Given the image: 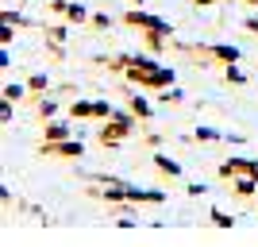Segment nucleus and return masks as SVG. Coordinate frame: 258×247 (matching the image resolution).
<instances>
[{
  "mask_svg": "<svg viewBox=\"0 0 258 247\" xmlns=\"http://www.w3.org/2000/svg\"><path fill=\"white\" fill-rule=\"evenodd\" d=\"M123 77H127L131 85L154 89V93H162V89L173 85V70L170 66H158L154 58H147V54H131V66L123 70Z\"/></svg>",
  "mask_w": 258,
  "mask_h": 247,
  "instance_id": "obj_1",
  "label": "nucleus"
},
{
  "mask_svg": "<svg viewBox=\"0 0 258 247\" xmlns=\"http://www.w3.org/2000/svg\"><path fill=\"white\" fill-rule=\"evenodd\" d=\"M135 120H139L135 112H116L112 120H104V128H97V143H100V147H108V151H116L119 143L135 131Z\"/></svg>",
  "mask_w": 258,
  "mask_h": 247,
  "instance_id": "obj_2",
  "label": "nucleus"
},
{
  "mask_svg": "<svg viewBox=\"0 0 258 247\" xmlns=\"http://www.w3.org/2000/svg\"><path fill=\"white\" fill-rule=\"evenodd\" d=\"M119 23H123V27H135V31H166V35H173V23H166L162 16H151V12H143V8H127L119 16Z\"/></svg>",
  "mask_w": 258,
  "mask_h": 247,
  "instance_id": "obj_3",
  "label": "nucleus"
},
{
  "mask_svg": "<svg viewBox=\"0 0 258 247\" xmlns=\"http://www.w3.org/2000/svg\"><path fill=\"white\" fill-rule=\"evenodd\" d=\"M39 155L43 159H85V147H81V139H58V143H39Z\"/></svg>",
  "mask_w": 258,
  "mask_h": 247,
  "instance_id": "obj_4",
  "label": "nucleus"
},
{
  "mask_svg": "<svg viewBox=\"0 0 258 247\" xmlns=\"http://www.w3.org/2000/svg\"><path fill=\"white\" fill-rule=\"evenodd\" d=\"M243 174L258 178V162L254 159H224L220 162V178H243Z\"/></svg>",
  "mask_w": 258,
  "mask_h": 247,
  "instance_id": "obj_5",
  "label": "nucleus"
},
{
  "mask_svg": "<svg viewBox=\"0 0 258 247\" xmlns=\"http://www.w3.org/2000/svg\"><path fill=\"white\" fill-rule=\"evenodd\" d=\"M231 193H235V201H254V193H258V178H250V174H243V178H231Z\"/></svg>",
  "mask_w": 258,
  "mask_h": 247,
  "instance_id": "obj_6",
  "label": "nucleus"
},
{
  "mask_svg": "<svg viewBox=\"0 0 258 247\" xmlns=\"http://www.w3.org/2000/svg\"><path fill=\"white\" fill-rule=\"evenodd\" d=\"M127 201L131 205H162V201H166V193H162V189H135V185H131Z\"/></svg>",
  "mask_w": 258,
  "mask_h": 247,
  "instance_id": "obj_7",
  "label": "nucleus"
},
{
  "mask_svg": "<svg viewBox=\"0 0 258 247\" xmlns=\"http://www.w3.org/2000/svg\"><path fill=\"white\" fill-rule=\"evenodd\" d=\"M170 39L173 35H166V31H143V46H147L151 54H162L166 46H170Z\"/></svg>",
  "mask_w": 258,
  "mask_h": 247,
  "instance_id": "obj_8",
  "label": "nucleus"
},
{
  "mask_svg": "<svg viewBox=\"0 0 258 247\" xmlns=\"http://www.w3.org/2000/svg\"><path fill=\"white\" fill-rule=\"evenodd\" d=\"M58 139H70V124L66 120H50L43 128V143H58Z\"/></svg>",
  "mask_w": 258,
  "mask_h": 247,
  "instance_id": "obj_9",
  "label": "nucleus"
},
{
  "mask_svg": "<svg viewBox=\"0 0 258 247\" xmlns=\"http://www.w3.org/2000/svg\"><path fill=\"white\" fill-rule=\"evenodd\" d=\"M154 159V170L162 174V178H177V174H181V162H173L170 155H151Z\"/></svg>",
  "mask_w": 258,
  "mask_h": 247,
  "instance_id": "obj_10",
  "label": "nucleus"
},
{
  "mask_svg": "<svg viewBox=\"0 0 258 247\" xmlns=\"http://www.w3.org/2000/svg\"><path fill=\"white\" fill-rule=\"evenodd\" d=\"M27 101H35V112H39V116H43V120H54V116H58V101H50V97H27Z\"/></svg>",
  "mask_w": 258,
  "mask_h": 247,
  "instance_id": "obj_11",
  "label": "nucleus"
},
{
  "mask_svg": "<svg viewBox=\"0 0 258 247\" xmlns=\"http://www.w3.org/2000/svg\"><path fill=\"white\" fill-rule=\"evenodd\" d=\"M127 108H131V112H135L139 120H151V105H147L139 93H131V97H127Z\"/></svg>",
  "mask_w": 258,
  "mask_h": 247,
  "instance_id": "obj_12",
  "label": "nucleus"
},
{
  "mask_svg": "<svg viewBox=\"0 0 258 247\" xmlns=\"http://www.w3.org/2000/svg\"><path fill=\"white\" fill-rule=\"evenodd\" d=\"M27 93H31V89L20 85V81H8V85H4V101H27Z\"/></svg>",
  "mask_w": 258,
  "mask_h": 247,
  "instance_id": "obj_13",
  "label": "nucleus"
},
{
  "mask_svg": "<svg viewBox=\"0 0 258 247\" xmlns=\"http://www.w3.org/2000/svg\"><path fill=\"white\" fill-rule=\"evenodd\" d=\"M70 116L74 120H93V101H74V105H70Z\"/></svg>",
  "mask_w": 258,
  "mask_h": 247,
  "instance_id": "obj_14",
  "label": "nucleus"
},
{
  "mask_svg": "<svg viewBox=\"0 0 258 247\" xmlns=\"http://www.w3.org/2000/svg\"><path fill=\"white\" fill-rule=\"evenodd\" d=\"M27 89L39 97V93H46V89H50V77H46V74H31V77H27Z\"/></svg>",
  "mask_w": 258,
  "mask_h": 247,
  "instance_id": "obj_15",
  "label": "nucleus"
},
{
  "mask_svg": "<svg viewBox=\"0 0 258 247\" xmlns=\"http://www.w3.org/2000/svg\"><path fill=\"white\" fill-rule=\"evenodd\" d=\"M66 20H70V23H89L85 4H70V8H66Z\"/></svg>",
  "mask_w": 258,
  "mask_h": 247,
  "instance_id": "obj_16",
  "label": "nucleus"
},
{
  "mask_svg": "<svg viewBox=\"0 0 258 247\" xmlns=\"http://www.w3.org/2000/svg\"><path fill=\"white\" fill-rule=\"evenodd\" d=\"M112 116H116V108L108 101H93V120H112Z\"/></svg>",
  "mask_w": 258,
  "mask_h": 247,
  "instance_id": "obj_17",
  "label": "nucleus"
},
{
  "mask_svg": "<svg viewBox=\"0 0 258 247\" xmlns=\"http://www.w3.org/2000/svg\"><path fill=\"white\" fill-rule=\"evenodd\" d=\"M89 27H93V31H108V27H112V16H108V12H97V16H89Z\"/></svg>",
  "mask_w": 258,
  "mask_h": 247,
  "instance_id": "obj_18",
  "label": "nucleus"
},
{
  "mask_svg": "<svg viewBox=\"0 0 258 247\" xmlns=\"http://www.w3.org/2000/svg\"><path fill=\"white\" fill-rule=\"evenodd\" d=\"M46 43H54V46L66 43V27L62 23H50V27H46Z\"/></svg>",
  "mask_w": 258,
  "mask_h": 247,
  "instance_id": "obj_19",
  "label": "nucleus"
},
{
  "mask_svg": "<svg viewBox=\"0 0 258 247\" xmlns=\"http://www.w3.org/2000/svg\"><path fill=\"white\" fill-rule=\"evenodd\" d=\"M158 101H162V105H181V101H185V93L170 85V89H162V97H158Z\"/></svg>",
  "mask_w": 258,
  "mask_h": 247,
  "instance_id": "obj_20",
  "label": "nucleus"
},
{
  "mask_svg": "<svg viewBox=\"0 0 258 247\" xmlns=\"http://www.w3.org/2000/svg\"><path fill=\"white\" fill-rule=\"evenodd\" d=\"M208 220H212L216 228H231V224H235V220H231V216H227L224 209H212V213H208Z\"/></svg>",
  "mask_w": 258,
  "mask_h": 247,
  "instance_id": "obj_21",
  "label": "nucleus"
},
{
  "mask_svg": "<svg viewBox=\"0 0 258 247\" xmlns=\"http://www.w3.org/2000/svg\"><path fill=\"white\" fill-rule=\"evenodd\" d=\"M224 77L231 81V85H247V74H243L239 66H227V70H224Z\"/></svg>",
  "mask_w": 258,
  "mask_h": 247,
  "instance_id": "obj_22",
  "label": "nucleus"
},
{
  "mask_svg": "<svg viewBox=\"0 0 258 247\" xmlns=\"http://www.w3.org/2000/svg\"><path fill=\"white\" fill-rule=\"evenodd\" d=\"M197 139H201V143H216V139H224V131H216V128H197Z\"/></svg>",
  "mask_w": 258,
  "mask_h": 247,
  "instance_id": "obj_23",
  "label": "nucleus"
},
{
  "mask_svg": "<svg viewBox=\"0 0 258 247\" xmlns=\"http://www.w3.org/2000/svg\"><path fill=\"white\" fill-rule=\"evenodd\" d=\"M0 20H4V23H12V27H27V20H23L20 12H4Z\"/></svg>",
  "mask_w": 258,
  "mask_h": 247,
  "instance_id": "obj_24",
  "label": "nucleus"
},
{
  "mask_svg": "<svg viewBox=\"0 0 258 247\" xmlns=\"http://www.w3.org/2000/svg\"><path fill=\"white\" fill-rule=\"evenodd\" d=\"M46 8H50L54 16H66V8H70V0H46Z\"/></svg>",
  "mask_w": 258,
  "mask_h": 247,
  "instance_id": "obj_25",
  "label": "nucleus"
},
{
  "mask_svg": "<svg viewBox=\"0 0 258 247\" xmlns=\"http://www.w3.org/2000/svg\"><path fill=\"white\" fill-rule=\"evenodd\" d=\"M12 39H16V35H12V23H4V27H0V43L12 46Z\"/></svg>",
  "mask_w": 258,
  "mask_h": 247,
  "instance_id": "obj_26",
  "label": "nucleus"
},
{
  "mask_svg": "<svg viewBox=\"0 0 258 247\" xmlns=\"http://www.w3.org/2000/svg\"><path fill=\"white\" fill-rule=\"evenodd\" d=\"M0 120H4V124H12V101H4V105H0Z\"/></svg>",
  "mask_w": 258,
  "mask_h": 247,
  "instance_id": "obj_27",
  "label": "nucleus"
},
{
  "mask_svg": "<svg viewBox=\"0 0 258 247\" xmlns=\"http://www.w3.org/2000/svg\"><path fill=\"white\" fill-rule=\"evenodd\" d=\"M185 193H189V197H201V193H205V185L193 182V185H185Z\"/></svg>",
  "mask_w": 258,
  "mask_h": 247,
  "instance_id": "obj_28",
  "label": "nucleus"
},
{
  "mask_svg": "<svg viewBox=\"0 0 258 247\" xmlns=\"http://www.w3.org/2000/svg\"><path fill=\"white\" fill-rule=\"evenodd\" d=\"M197 8H212V4H220V0H193Z\"/></svg>",
  "mask_w": 258,
  "mask_h": 247,
  "instance_id": "obj_29",
  "label": "nucleus"
},
{
  "mask_svg": "<svg viewBox=\"0 0 258 247\" xmlns=\"http://www.w3.org/2000/svg\"><path fill=\"white\" fill-rule=\"evenodd\" d=\"M243 4H250V8H258V0H243Z\"/></svg>",
  "mask_w": 258,
  "mask_h": 247,
  "instance_id": "obj_30",
  "label": "nucleus"
},
{
  "mask_svg": "<svg viewBox=\"0 0 258 247\" xmlns=\"http://www.w3.org/2000/svg\"><path fill=\"white\" fill-rule=\"evenodd\" d=\"M131 4H135V8H143V0H131Z\"/></svg>",
  "mask_w": 258,
  "mask_h": 247,
  "instance_id": "obj_31",
  "label": "nucleus"
}]
</instances>
